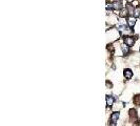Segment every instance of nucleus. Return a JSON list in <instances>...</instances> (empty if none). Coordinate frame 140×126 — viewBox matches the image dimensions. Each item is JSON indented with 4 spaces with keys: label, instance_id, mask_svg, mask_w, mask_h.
Listing matches in <instances>:
<instances>
[{
    "label": "nucleus",
    "instance_id": "1",
    "mask_svg": "<svg viewBox=\"0 0 140 126\" xmlns=\"http://www.w3.org/2000/svg\"><path fill=\"white\" fill-rule=\"evenodd\" d=\"M124 43L128 44L129 46H133L135 43V38L133 37H124Z\"/></svg>",
    "mask_w": 140,
    "mask_h": 126
},
{
    "label": "nucleus",
    "instance_id": "2",
    "mask_svg": "<svg viewBox=\"0 0 140 126\" xmlns=\"http://www.w3.org/2000/svg\"><path fill=\"white\" fill-rule=\"evenodd\" d=\"M135 23H136V17L135 16H131V17L128 18V24H129L130 27H133V26L135 25Z\"/></svg>",
    "mask_w": 140,
    "mask_h": 126
},
{
    "label": "nucleus",
    "instance_id": "3",
    "mask_svg": "<svg viewBox=\"0 0 140 126\" xmlns=\"http://www.w3.org/2000/svg\"><path fill=\"white\" fill-rule=\"evenodd\" d=\"M118 118H119V112H117V111H116V112H113V114H112V117H111V122H112L111 124H112V125H115V122L118 120Z\"/></svg>",
    "mask_w": 140,
    "mask_h": 126
},
{
    "label": "nucleus",
    "instance_id": "4",
    "mask_svg": "<svg viewBox=\"0 0 140 126\" xmlns=\"http://www.w3.org/2000/svg\"><path fill=\"white\" fill-rule=\"evenodd\" d=\"M128 15H129V10H128V9H121V10H120L119 17L124 18V17H126Z\"/></svg>",
    "mask_w": 140,
    "mask_h": 126
},
{
    "label": "nucleus",
    "instance_id": "5",
    "mask_svg": "<svg viewBox=\"0 0 140 126\" xmlns=\"http://www.w3.org/2000/svg\"><path fill=\"white\" fill-rule=\"evenodd\" d=\"M130 47H131V46H129L128 44H125V43H124V44H122V45H121V49H122L123 54H124V55L128 54V52H130Z\"/></svg>",
    "mask_w": 140,
    "mask_h": 126
},
{
    "label": "nucleus",
    "instance_id": "6",
    "mask_svg": "<svg viewBox=\"0 0 140 126\" xmlns=\"http://www.w3.org/2000/svg\"><path fill=\"white\" fill-rule=\"evenodd\" d=\"M132 76H133V72L131 69H125L124 70V77L126 79H131Z\"/></svg>",
    "mask_w": 140,
    "mask_h": 126
},
{
    "label": "nucleus",
    "instance_id": "7",
    "mask_svg": "<svg viewBox=\"0 0 140 126\" xmlns=\"http://www.w3.org/2000/svg\"><path fill=\"white\" fill-rule=\"evenodd\" d=\"M122 9V4L120 3V2H115V3H113V10H121Z\"/></svg>",
    "mask_w": 140,
    "mask_h": 126
},
{
    "label": "nucleus",
    "instance_id": "8",
    "mask_svg": "<svg viewBox=\"0 0 140 126\" xmlns=\"http://www.w3.org/2000/svg\"><path fill=\"white\" fill-rule=\"evenodd\" d=\"M106 104L109 105V106H112V105L114 104V98H113V97L107 96L106 97Z\"/></svg>",
    "mask_w": 140,
    "mask_h": 126
},
{
    "label": "nucleus",
    "instance_id": "9",
    "mask_svg": "<svg viewBox=\"0 0 140 126\" xmlns=\"http://www.w3.org/2000/svg\"><path fill=\"white\" fill-rule=\"evenodd\" d=\"M134 16L135 17H139L140 16V7H136V10H135V12H134Z\"/></svg>",
    "mask_w": 140,
    "mask_h": 126
},
{
    "label": "nucleus",
    "instance_id": "10",
    "mask_svg": "<svg viewBox=\"0 0 140 126\" xmlns=\"http://www.w3.org/2000/svg\"><path fill=\"white\" fill-rule=\"evenodd\" d=\"M134 102H135L136 104H138V105H140V94L139 96H137L135 99H134Z\"/></svg>",
    "mask_w": 140,
    "mask_h": 126
},
{
    "label": "nucleus",
    "instance_id": "11",
    "mask_svg": "<svg viewBox=\"0 0 140 126\" xmlns=\"http://www.w3.org/2000/svg\"><path fill=\"white\" fill-rule=\"evenodd\" d=\"M132 1H133V0H129V2H132Z\"/></svg>",
    "mask_w": 140,
    "mask_h": 126
},
{
    "label": "nucleus",
    "instance_id": "12",
    "mask_svg": "<svg viewBox=\"0 0 140 126\" xmlns=\"http://www.w3.org/2000/svg\"><path fill=\"white\" fill-rule=\"evenodd\" d=\"M117 1H120V0H117Z\"/></svg>",
    "mask_w": 140,
    "mask_h": 126
}]
</instances>
